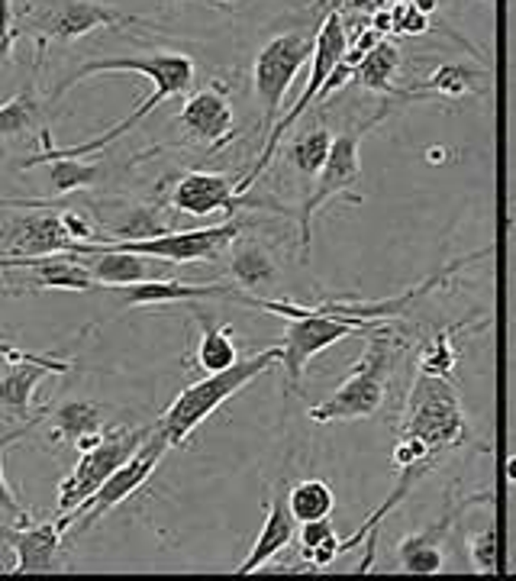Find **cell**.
Instances as JSON below:
<instances>
[{"mask_svg": "<svg viewBox=\"0 0 516 581\" xmlns=\"http://www.w3.org/2000/svg\"><path fill=\"white\" fill-rule=\"evenodd\" d=\"M236 301L246 304V307L265 310V313H277V317L287 320L285 330V342H281V368L287 375V387H297L307 372V362L323 352V349L336 346L346 336H365L368 330H375V320H362V317H342V313H332L323 310L320 304L313 307H303V304L294 301H271V297H255L240 291Z\"/></svg>", "mask_w": 516, "mask_h": 581, "instance_id": "obj_1", "label": "cell"}, {"mask_svg": "<svg viewBox=\"0 0 516 581\" xmlns=\"http://www.w3.org/2000/svg\"><path fill=\"white\" fill-rule=\"evenodd\" d=\"M275 365H281V346L262 349V352H255V356L240 359V362L223 368V372H213V375H207V378L194 381V385H187L185 391L168 404V411L158 417L155 430L168 440L171 449L185 446V442L191 440L194 430H197L216 407H223L230 397H236L242 387H249L258 375H265L268 368H275Z\"/></svg>", "mask_w": 516, "mask_h": 581, "instance_id": "obj_2", "label": "cell"}, {"mask_svg": "<svg viewBox=\"0 0 516 581\" xmlns=\"http://www.w3.org/2000/svg\"><path fill=\"white\" fill-rule=\"evenodd\" d=\"M365 340L368 342H365V352L358 359V365L352 368V375L326 401L310 407L307 411L310 420H316V423H339V420L375 417L381 411L394 375V362H397V352H401V340L387 326L368 330Z\"/></svg>", "mask_w": 516, "mask_h": 581, "instance_id": "obj_3", "label": "cell"}, {"mask_svg": "<svg viewBox=\"0 0 516 581\" xmlns=\"http://www.w3.org/2000/svg\"><path fill=\"white\" fill-rule=\"evenodd\" d=\"M349 52V32H346V20L342 14H326L316 26V46H313V59H310V75H307V85H303V94L294 101V107L287 113L277 116V123L271 126V132L265 136V146L262 155L255 159V165L249 168L246 178H240V194H246L255 181L262 178V171L275 162V152L281 149L285 136L301 123V116L310 110V104H316L320 91L326 87L330 75L336 71V65L342 62V55Z\"/></svg>", "mask_w": 516, "mask_h": 581, "instance_id": "obj_4", "label": "cell"}, {"mask_svg": "<svg viewBox=\"0 0 516 581\" xmlns=\"http://www.w3.org/2000/svg\"><path fill=\"white\" fill-rule=\"evenodd\" d=\"M385 113H387V107L378 110L375 116H368L365 123L339 132V136L332 140L330 159H326L323 171L316 175L313 191L303 197L301 213H297V226H301V262L310 259V246H313V217L323 210L326 201H332V197H349L352 204H362V194H358V181H362V155L358 152H362L365 132H368L375 123H381Z\"/></svg>", "mask_w": 516, "mask_h": 581, "instance_id": "obj_5", "label": "cell"}, {"mask_svg": "<svg viewBox=\"0 0 516 581\" xmlns=\"http://www.w3.org/2000/svg\"><path fill=\"white\" fill-rule=\"evenodd\" d=\"M401 436L423 440L436 456H446L448 449L462 446L468 436V420L452 381L442 375H416L403 411Z\"/></svg>", "mask_w": 516, "mask_h": 581, "instance_id": "obj_6", "label": "cell"}, {"mask_svg": "<svg viewBox=\"0 0 516 581\" xmlns=\"http://www.w3.org/2000/svg\"><path fill=\"white\" fill-rule=\"evenodd\" d=\"M316 46V32L291 30L281 36H271L252 62V94L258 101V132L268 136L271 126L285 110V94L291 91L294 77L301 75L303 65H310Z\"/></svg>", "mask_w": 516, "mask_h": 581, "instance_id": "obj_7", "label": "cell"}, {"mask_svg": "<svg viewBox=\"0 0 516 581\" xmlns=\"http://www.w3.org/2000/svg\"><path fill=\"white\" fill-rule=\"evenodd\" d=\"M126 23H142V20L97 0H30L23 10V30L36 39V65L42 62L52 42H75L87 32Z\"/></svg>", "mask_w": 516, "mask_h": 581, "instance_id": "obj_8", "label": "cell"}, {"mask_svg": "<svg viewBox=\"0 0 516 581\" xmlns=\"http://www.w3.org/2000/svg\"><path fill=\"white\" fill-rule=\"evenodd\" d=\"M168 449H171L168 440H165V436L152 426L149 440L142 442V446H139V449L132 452V456L126 458V462L120 465L107 481H104L101 488L94 491L81 507H75L71 513L59 517L62 533H68L71 527H75V533H85V530H91L94 523H101L113 507H120L123 501H130V497L136 495L149 478H152L155 468H158V462H162V456Z\"/></svg>", "mask_w": 516, "mask_h": 581, "instance_id": "obj_9", "label": "cell"}, {"mask_svg": "<svg viewBox=\"0 0 516 581\" xmlns=\"http://www.w3.org/2000/svg\"><path fill=\"white\" fill-rule=\"evenodd\" d=\"M113 71H132V75L149 77L152 87H162L171 97H181L194 87V77H197V65H194L191 55L185 52H149V55H113V59H91V62L77 65L71 75H65L55 91L49 94V104H59L65 94L75 85L87 81V77L97 75H113Z\"/></svg>", "mask_w": 516, "mask_h": 581, "instance_id": "obj_10", "label": "cell"}, {"mask_svg": "<svg viewBox=\"0 0 516 581\" xmlns=\"http://www.w3.org/2000/svg\"><path fill=\"white\" fill-rule=\"evenodd\" d=\"M149 433H152V426H146V430H126V426H110V430H104L101 442L94 449L81 452L77 465L65 475L62 485H59V501H55L59 517L81 507L149 440Z\"/></svg>", "mask_w": 516, "mask_h": 581, "instance_id": "obj_11", "label": "cell"}, {"mask_svg": "<svg viewBox=\"0 0 516 581\" xmlns=\"http://www.w3.org/2000/svg\"><path fill=\"white\" fill-rule=\"evenodd\" d=\"M242 232V220L207 226V230H168L152 240H110V242H77L71 252H91V249H113V252H136V256L162 259L168 265L207 262L220 249L230 246Z\"/></svg>", "mask_w": 516, "mask_h": 581, "instance_id": "obj_12", "label": "cell"}, {"mask_svg": "<svg viewBox=\"0 0 516 581\" xmlns=\"http://www.w3.org/2000/svg\"><path fill=\"white\" fill-rule=\"evenodd\" d=\"M171 210L191 213V217H210L216 210H240V207H268L271 201H255L240 194V181L223 171H185L168 194Z\"/></svg>", "mask_w": 516, "mask_h": 581, "instance_id": "obj_13", "label": "cell"}, {"mask_svg": "<svg viewBox=\"0 0 516 581\" xmlns=\"http://www.w3.org/2000/svg\"><path fill=\"white\" fill-rule=\"evenodd\" d=\"M175 123L181 126L185 140L194 146H204L210 152L223 149L226 142L236 136V113H232V104L226 97L223 87H201V91L187 94L185 107L177 110Z\"/></svg>", "mask_w": 516, "mask_h": 581, "instance_id": "obj_14", "label": "cell"}, {"mask_svg": "<svg viewBox=\"0 0 516 581\" xmlns=\"http://www.w3.org/2000/svg\"><path fill=\"white\" fill-rule=\"evenodd\" d=\"M4 542L14 549V566L7 568L10 575H42V572H65L62 562V542L65 533L59 520H42L32 523L30 513L16 520V527L0 530Z\"/></svg>", "mask_w": 516, "mask_h": 581, "instance_id": "obj_15", "label": "cell"}, {"mask_svg": "<svg viewBox=\"0 0 516 581\" xmlns=\"http://www.w3.org/2000/svg\"><path fill=\"white\" fill-rule=\"evenodd\" d=\"M75 246L77 242L62 223V210H32V213L10 220L4 259L52 256V252H71Z\"/></svg>", "mask_w": 516, "mask_h": 581, "instance_id": "obj_16", "label": "cell"}, {"mask_svg": "<svg viewBox=\"0 0 516 581\" xmlns=\"http://www.w3.org/2000/svg\"><path fill=\"white\" fill-rule=\"evenodd\" d=\"M26 268L32 271L26 285L46 287V291H94L97 278L87 268L85 256L77 252H52V256H32V259H0V271Z\"/></svg>", "mask_w": 516, "mask_h": 581, "instance_id": "obj_17", "label": "cell"}, {"mask_svg": "<svg viewBox=\"0 0 516 581\" xmlns=\"http://www.w3.org/2000/svg\"><path fill=\"white\" fill-rule=\"evenodd\" d=\"M71 368H75L71 359L52 356L7 362V372L0 375V411L14 420H26V413L32 411V395H36L39 381L46 375H68Z\"/></svg>", "mask_w": 516, "mask_h": 581, "instance_id": "obj_18", "label": "cell"}, {"mask_svg": "<svg viewBox=\"0 0 516 581\" xmlns=\"http://www.w3.org/2000/svg\"><path fill=\"white\" fill-rule=\"evenodd\" d=\"M123 307H162V304H185V301H204V297H232L240 295L236 285H191L177 278H152L136 281V285H116Z\"/></svg>", "mask_w": 516, "mask_h": 581, "instance_id": "obj_19", "label": "cell"}, {"mask_svg": "<svg viewBox=\"0 0 516 581\" xmlns=\"http://www.w3.org/2000/svg\"><path fill=\"white\" fill-rule=\"evenodd\" d=\"M297 527H301V523H297V517L291 513V504H287V485H281V488L275 491V501H271L268 511H265V523H262V530H258V536H255L252 552L240 562L236 575L258 572V568H262L265 562H271L277 552H285L287 546H291Z\"/></svg>", "mask_w": 516, "mask_h": 581, "instance_id": "obj_20", "label": "cell"}, {"mask_svg": "<svg viewBox=\"0 0 516 581\" xmlns=\"http://www.w3.org/2000/svg\"><path fill=\"white\" fill-rule=\"evenodd\" d=\"M230 278L236 287H242L246 295L262 297V291L277 285L281 271H277V262L268 249L262 246L258 240L240 232L236 240L230 242Z\"/></svg>", "mask_w": 516, "mask_h": 581, "instance_id": "obj_21", "label": "cell"}, {"mask_svg": "<svg viewBox=\"0 0 516 581\" xmlns=\"http://www.w3.org/2000/svg\"><path fill=\"white\" fill-rule=\"evenodd\" d=\"M478 501V497H475ZM475 501H465L458 511L446 513V517L439 520V523H432V527L420 530V533H410L401 540V546H397V558H401V568L410 575H436L446 568V552H442V542H446V533L448 527L455 523V517L468 507V504Z\"/></svg>", "mask_w": 516, "mask_h": 581, "instance_id": "obj_22", "label": "cell"}, {"mask_svg": "<svg viewBox=\"0 0 516 581\" xmlns=\"http://www.w3.org/2000/svg\"><path fill=\"white\" fill-rule=\"evenodd\" d=\"M77 256H85L87 268H91V275L101 287L162 278V271H158L162 259L136 256V252H113V249H91V252H77Z\"/></svg>", "mask_w": 516, "mask_h": 581, "instance_id": "obj_23", "label": "cell"}, {"mask_svg": "<svg viewBox=\"0 0 516 581\" xmlns=\"http://www.w3.org/2000/svg\"><path fill=\"white\" fill-rule=\"evenodd\" d=\"M481 77H487V71L475 68V65H458L448 62L439 65L426 81H420L416 87H401L397 101H416V97H446V101H462L468 94H481Z\"/></svg>", "mask_w": 516, "mask_h": 581, "instance_id": "obj_24", "label": "cell"}, {"mask_svg": "<svg viewBox=\"0 0 516 581\" xmlns=\"http://www.w3.org/2000/svg\"><path fill=\"white\" fill-rule=\"evenodd\" d=\"M46 130V104L36 94V85H23L14 97L0 104V140H26Z\"/></svg>", "mask_w": 516, "mask_h": 581, "instance_id": "obj_25", "label": "cell"}, {"mask_svg": "<svg viewBox=\"0 0 516 581\" xmlns=\"http://www.w3.org/2000/svg\"><path fill=\"white\" fill-rule=\"evenodd\" d=\"M397 71H401V49H397V42H391V39H381L378 46L371 49L362 62H358L352 81L355 85H362L365 91L381 94L387 101H397V97H401V87L394 85Z\"/></svg>", "mask_w": 516, "mask_h": 581, "instance_id": "obj_26", "label": "cell"}, {"mask_svg": "<svg viewBox=\"0 0 516 581\" xmlns=\"http://www.w3.org/2000/svg\"><path fill=\"white\" fill-rule=\"evenodd\" d=\"M91 433H104V407L94 401H62L49 413V440L77 442Z\"/></svg>", "mask_w": 516, "mask_h": 581, "instance_id": "obj_27", "label": "cell"}, {"mask_svg": "<svg viewBox=\"0 0 516 581\" xmlns=\"http://www.w3.org/2000/svg\"><path fill=\"white\" fill-rule=\"evenodd\" d=\"M197 326H201V342H197V352H194V365L201 372L213 375L223 372L230 365L240 362V352H236V342H232V326L230 323H216L210 313L204 310H194Z\"/></svg>", "mask_w": 516, "mask_h": 581, "instance_id": "obj_28", "label": "cell"}, {"mask_svg": "<svg viewBox=\"0 0 516 581\" xmlns=\"http://www.w3.org/2000/svg\"><path fill=\"white\" fill-rule=\"evenodd\" d=\"M332 136L330 130H323L320 123L307 126L303 132H297V136H291L285 146V162L291 165L294 171H301L303 178H313L323 171L326 159H330V149H332Z\"/></svg>", "mask_w": 516, "mask_h": 581, "instance_id": "obj_29", "label": "cell"}, {"mask_svg": "<svg viewBox=\"0 0 516 581\" xmlns=\"http://www.w3.org/2000/svg\"><path fill=\"white\" fill-rule=\"evenodd\" d=\"M339 542L342 540L336 536V527H332L330 517L307 520V523H301V558H303V566H310V568L332 566V562L342 556Z\"/></svg>", "mask_w": 516, "mask_h": 581, "instance_id": "obj_30", "label": "cell"}, {"mask_svg": "<svg viewBox=\"0 0 516 581\" xmlns=\"http://www.w3.org/2000/svg\"><path fill=\"white\" fill-rule=\"evenodd\" d=\"M49 187H52L55 197H68L75 191H85L101 181L104 168L97 162H85V159H68V155H59V159H49Z\"/></svg>", "mask_w": 516, "mask_h": 581, "instance_id": "obj_31", "label": "cell"}, {"mask_svg": "<svg viewBox=\"0 0 516 581\" xmlns=\"http://www.w3.org/2000/svg\"><path fill=\"white\" fill-rule=\"evenodd\" d=\"M287 504H291V513L297 517V523H307V520L330 517L332 507H336V495L323 478H307L287 488Z\"/></svg>", "mask_w": 516, "mask_h": 581, "instance_id": "obj_32", "label": "cell"}, {"mask_svg": "<svg viewBox=\"0 0 516 581\" xmlns=\"http://www.w3.org/2000/svg\"><path fill=\"white\" fill-rule=\"evenodd\" d=\"M42 417L46 413H36V417H30V420H23V423L16 426V430H10V433H4L0 436V511L7 513V517H14V520H23L26 517V511L20 507V501L14 497V491H10V485H7V478H4V452L14 446V442H20L26 433H30L32 426L36 423H42Z\"/></svg>", "mask_w": 516, "mask_h": 581, "instance_id": "obj_33", "label": "cell"}, {"mask_svg": "<svg viewBox=\"0 0 516 581\" xmlns=\"http://www.w3.org/2000/svg\"><path fill=\"white\" fill-rule=\"evenodd\" d=\"M468 556L475 572L481 575H493L497 572V562H501V546H497V527L493 520H487L484 530L468 536Z\"/></svg>", "mask_w": 516, "mask_h": 581, "instance_id": "obj_34", "label": "cell"}, {"mask_svg": "<svg viewBox=\"0 0 516 581\" xmlns=\"http://www.w3.org/2000/svg\"><path fill=\"white\" fill-rule=\"evenodd\" d=\"M452 333H455V330H446V333H439L436 340L430 342V346L423 349V356H420V372L442 375V378H448V372L455 368Z\"/></svg>", "mask_w": 516, "mask_h": 581, "instance_id": "obj_35", "label": "cell"}, {"mask_svg": "<svg viewBox=\"0 0 516 581\" xmlns=\"http://www.w3.org/2000/svg\"><path fill=\"white\" fill-rule=\"evenodd\" d=\"M391 10H394V32H401V36H423L430 30V14L416 10L410 0L391 4Z\"/></svg>", "mask_w": 516, "mask_h": 581, "instance_id": "obj_36", "label": "cell"}, {"mask_svg": "<svg viewBox=\"0 0 516 581\" xmlns=\"http://www.w3.org/2000/svg\"><path fill=\"white\" fill-rule=\"evenodd\" d=\"M62 223H65V230H68V236L75 242H97V240H101V226L94 223L85 210L65 207L62 210Z\"/></svg>", "mask_w": 516, "mask_h": 581, "instance_id": "obj_37", "label": "cell"}, {"mask_svg": "<svg viewBox=\"0 0 516 581\" xmlns=\"http://www.w3.org/2000/svg\"><path fill=\"white\" fill-rule=\"evenodd\" d=\"M20 26L14 16V0H0V62H10L16 39H20Z\"/></svg>", "mask_w": 516, "mask_h": 581, "instance_id": "obj_38", "label": "cell"}, {"mask_svg": "<svg viewBox=\"0 0 516 581\" xmlns=\"http://www.w3.org/2000/svg\"><path fill=\"white\" fill-rule=\"evenodd\" d=\"M352 0H313V7L316 10H323V16L326 14H342V10L349 7Z\"/></svg>", "mask_w": 516, "mask_h": 581, "instance_id": "obj_39", "label": "cell"}, {"mask_svg": "<svg viewBox=\"0 0 516 581\" xmlns=\"http://www.w3.org/2000/svg\"><path fill=\"white\" fill-rule=\"evenodd\" d=\"M410 4H413L416 10H423V14H432V10H436V0H410Z\"/></svg>", "mask_w": 516, "mask_h": 581, "instance_id": "obj_40", "label": "cell"}, {"mask_svg": "<svg viewBox=\"0 0 516 581\" xmlns=\"http://www.w3.org/2000/svg\"><path fill=\"white\" fill-rule=\"evenodd\" d=\"M20 295H26V287H7V285H0V297H20Z\"/></svg>", "mask_w": 516, "mask_h": 581, "instance_id": "obj_41", "label": "cell"}, {"mask_svg": "<svg viewBox=\"0 0 516 581\" xmlns=\"http://www.w3.org/2000/svg\"><path fill=\"white\" fill-rule=\"evenodd\" d=\"M507 481L510 485H516V456L507 458Z\"/></svg>", "mask_w": 516, "mask_h": 581, "instance_id": "obj_42", "label": "cell"}, {"mask_svg": "<svg viewBox=\"0 0 516 581\" xmlns=\"http://www.w3.org/2000/svg\"><path fill=\"white\" fill-rule=\"evenodd\" d=\"M207 4H213V7H232V0H207Z\"/></svg>", "mask_w": 516, "mask_h": 581, "instance_id": "obj_43", "label": "cell"}]
</instances>
